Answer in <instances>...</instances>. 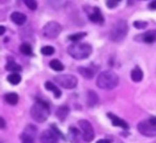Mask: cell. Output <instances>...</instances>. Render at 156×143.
Wrapping results in <instances>:
<instances>
[{"label":"cell","mask_w":156,"mask_h":143,"mask_svg":"<svg viewBox=\"0 0 156 143\" xmlns=\"http://www.w3.org/2000/svg\"><path fill=\"white\" fill-rule=\"evenodd\" d=\"M119 78L115 72L112 70L103 71L97 78V86L103 90L114 89L119 85Z\"/></svg>","instance_id":"obj_1"},{"label":"cell","mask_w":156,"mask_h":143,"mask_svg":"<svg viewBox=\"0 0 156 143\" xmlns=\"http://www.w3.org/2000/svg\"><path fill=\"white\" fill-rule=\"evenodd\" d=\"M122 0H106V5L109 9H114Z\"/></svg>","instance_id":"obj_32"},{"label":"cell","mask_w":156,"mask_h":143,"mask_svg":"<svg viewBox=\"0 0 156 143\" xmlns=\"http://www.w3.org/2000/svg\"><path fill=\"white\" fill-rule=\"evenodd\" d=\"M45 89L48 90V91H51L52 93H54V95H55V97H56V98H59V97L61 96V94H62L59 88H58L56 85L52 84V83H50V82L45 83Z\"/></svg>","instance_id":"obj_18"},{"label":"cell","mask_w":156,"mask_h":143,"mask_svg":"<svg viewBox=\"0 0 156 143\" xmlns=\"http://www.w3.org/2000/svg\"><path fill=\"white\" fill-rule=\"evenodd\" d=\"M138 132L146 137L156 136V117H151L147 120H143L137 125Z\"/></svg>","instance_id":"obj_5"},{"label":"cell","mask_w":156,"mask_h":143,"mask_svg":"<svg viewBox=\"0 0 156 143\" xmlns=\"http://www.w3.org/2000/svg\"><path fill=\"white\" fill-rule=\"evenodd\" d=\"M24 133H26V134H28V135H32L35 137L36 133H37V128H36L34 125H27L24 130Z\"/></svg>","instance_id":"obj_30"},{"label":"cell","mask_w":156,"mask_h":143,"mask_svg":"<svg viewBox=\"0 0 156 143\" xmlns=\"http://www.w3.org/2000/svg\"><path fill=\"white\" fill-rule=\"evenodd\" d=\"M135 40L152 44V43L156 42V30H149V32H145L144 35H138L135 38Z\"/></svg>","instance_id":"obj_10"},{"label":"cell","mask_w":156,"mask_h":143,"mask_svg":"<svg viewBox=\"0 0 156 143\" xmlns=\"http://www.w3.org/2000/svg\"><path fill=\"white\" fill-rule=\"evenodd\" d=\"M89 19H90L91 22H93V23H103L104 22V19H103L102 14H101L100 9L98 8H94V11H93V13L89 16Z\"/></svg>","instance_id":"obj_14"},{"label":"cell","mask_w":156,"mask_h":143,"mask_svg":"<svg viewBox=\"0 0 156 143\" xmlns=\"http://www.w3.org/2000/svg\"><path fill=\"white\" fill-rule=\"evenodd\" d=\"M50 114L49 111V106L47 102L37 99V101L33 104L32 109H30V115L34 120H36L37 122H44L47 118H48Z\"/></svg>","instance_id":"obj_2"},{"label":"cell","mask_w":156,"mask_h":143,"mask_svg":"<svg viewBox=\"0 0 156 143\" xmlns=\"http://www.w3.org/2000/svg\"><path fill=\"white\" fill-rule=\"evenodd\" d=\"M86 36V32H78V34H73V35H70L68 37V39L70 40V41H73L74 43L81 41V40L83 39L84 37Z\"/></svg>","instance_id":"obj_24"},{"label":"cell","mask_w":156,"mask_h":143,"mask_svg":"<svg viewBox=\"0 0 156 143\" xmlns=\"http://www.w3.org/2000/svg\"><path fill=\"white\" fill-rule=\"evenodd\" d=\"M67 52L71 58L76 60L87 59L92 52V47L88 43H73L67 49Z\"/></svg>","instance_id":"obj_3"},{"label":"cell","mask_w":156,"mask_h":143,"mask_svg":"<svg viewBox=\"0 0 156 143\" xmlns=\"http://www.w3.org/2000/svg\"><path fill=\"white\" fill-rule=\"evenodd\" d=\"M143 71L140 67H135L133 70L131 71V78L133 82L135 83H140L141 80H143Z\"/></svg>","instance_id":"obj_17"},{"label":"cell","mask_w":156,"mask_h":143,"mask_svg":"<svg viewBox=\"0 0 156 143\" xmlns=\"http://www.w3.org/2000/svg\"><path fill=\"white\" fill-rule=\"evenodd\" d=\"M55 52V48L52 46H44L41 48V53L44 56H51Z\"/></svg>","instance_id":"obj_27"},{"label":"cell","mask_w":156,"mask_h":143,"mask_svg":"<svg viewBox=\"0 0 156 143\" xmlns=\"http://www.w3.org/2000/svg\"><path fill=\"white\" fill-rule=\"evenodd\" d=\"M4 99H5V101L8 102V104H12V106H15L19 100V96L16 93H8V94H5V96H4Z\"/></svg>","instance_id":"obj_19"},{"label":"cell","mask_w":156,"mask_h":143,"mask_svg":"<svg viewBox=\"0 0 156 143\" xmlns=\"http://www.w3.org/2000/svg\"><path fill=\"white\" fill-rule=\"evenodd\" d=\"M61 30L62 27L59 23L55 22V21H50V22L46 23L44 25V27L42 29V34L46 39H56L60 35Z\"/></svg>","instance_id":"obj_7"},{"label":"cell","mask_w":156,"mask_h":143,"mask_svg":"<svg viewBox=\"0 0 156 143\" xmlns=\"http://www.w3.org/2000/svg\"><path fill=\"white\" fill-rule=\"evenodd\" d=\"M107 116L109 117L110 119H111V122H112V124H113L114 126H119V128H129V125L127 124V122L126 121H124L123 119H121V118H119L117 116H115L114 114H112V113H108L107 114Z\"/></svg>","instance_id":"obj_11"},{"label":"cell","mask_w":156,"mask_h":143,"mask_svg":"<svg viewBox=\"0 0 156 143\" xmlns=\"http://www.w3.org/2000/svg\"><path fill=\"white\" fill-rule=\"evenodd\" d=\"M49 3L51 4L54 8H62L67 3V0H49Z\"/></svg>","instance_id":"obj_26"},{"label":"cell","mask_w":156,"mask_h":143,"mask_svg":"<svg viewBox=\"0 0 156 143\" xmlns=\"http://www.w3.org/2000/svg\"><path fill=\"white\" fill-rule=\"evenodd\" d=\"M128 34V24L125 20H119L110 30V39L114 42H121Z\"/></svg>","instance_id":"obj_4"},{"label":"cell","mask_w":156,"mask_h":143,"mask_svg":"<svg viewBox=\"0 0 156 143\" xmlns=\"http://www.w3.org/2000/svg\"><path fill=\"white\" fill-rule=\"evenodd\" d=\"M8 80L12 85H18L21 82V76L18 73H12L8 76Z\"/></svg>","instance_id":"obj_22"},{"label":"cell","mask_w":156,"mask_h":143,"mask_svg":"<svg viewBox=\"0 0 156 143\" xmlns=\"http://www.w3.org/2000/svg\"><path fill=\"white\" fill-rule=\"evenodd\" d=\"M40 140H41V143H58V141H59L57 135L51 130L44 131L41 134Z\"/></svg>","instance_id":"obj_9"},{"label":"cell","mask_w":156,"mask_h":143,"mask_svg":"<svg viewBox=\"0 0 156 143\" xmlns=\"http://www.w3.org/2000/svg\"><path fill=\"white\" fill-rule=\"evenodd\" d=\"M11 19L15 24L22 25V24H24L26 21V16L22 13H19V12H14L11 15Z\"/></svg>","instance_id":"obj_12"},{"label":"cell","mask_w":156,"mask_h":143,"mask_svg":"<svg viewBox=\"0 0 156 143\" xmlns=\"http://www.w3.org/2000/svg\"><path fill=\"white\" fill-rule=\"evenodd\" d=\"M79 134H80V132H79V130H76V128H69V136H73V138L70 137L69 139H70L73 143H76L74 140H76V138H78Z\"/></svg>","instance_id":"obj_28"},{"label":"cell","mask_w":156,"mask_h":143,"mask_svg":"<svg viewBox=\"0 0 156 143\" xmlns=\"http://www.w3.org/2000/svg\"><path fill=\"white\" fill-rule=\"evenodd\" d=\"M134 27L138 28V29H144V28H146L148 26V23L145 22V21H135V22L133 23Z\"/></svg>","instance_id":"obj_31"},{"label":"cell","mask_w":156,"mask_h":143,"mask_svg":"<svg viewBox=\"0 0 156 143\" xmlns=\"http://www.w3.org/2000/svg\"><path fill=\"white\" fill-rule=\"evenodd\" d=\"M68 114H69V108L67 106L60 107V108L58 109L57 112H56V116L62 121L65 120V118L68 116Z\"/></svg>","instance_id":"obj_16"},{"label":"cell","mask_w":156,"mask_h":143,"mask_svg":"<svg viewBox=\"0 0 156 143\" xmlns=\"http://www.w3.org/2000/svg\"><path fill=\"white\" fill-rule=\"evenodd\" d=\"M97 143H111V141L108 139H101L99 141H97Z\"/></svg>","instance_id":"obj_34"},{"label":"cell","mask_w":156,"mask_h":143,"mask_svg":"<svg viewBox=\"0 0 156 143\" xmlns=\"http://www.w3.org/2000/svg\"><path fill=\"white\" fill-rule=\"evenodd\" d=\"M79 125H80L81 130L83 133V138L85 139L86 142H91L94 138V131L91 125V123L86 119H82L79 121Z\"/></svg>","instance_id":"obj_8"},{"label":"cell","mask_w":156,"mask_h":143,"mask_svg":"<svg viewBox=\"0 0 156 143\" xmlns=\"http://www.w3.org/2000/svg\"><path fill=\"white\" fill-rule=\"evenodd\" d=\"M4 32H5V27L4 26H0V35H3L4 34Z\"/></svg>","instance_id":"obj_36"},{"label":"cell","mask_w":156,"mask_h":143,"mask_svg":"<svg viewBox=\"0 0 156 143\" xmlns=\"http://www.w3.org/2000/svg\"><path fill=\"white\" fill-rule=\"evenodd\" d=\"M20 51L22 52L23 54H25V56H32L33 54L32 47H30V45L26 44V43H23L20 46Z\"/></svg>","instance_id":"obj_23"},{"label":"cell","mask_w":156,"mask_h":143,"mask_svg":"<svg viewBox=\"0 0 156 143\" xmlns=\"http://www.w3.org/2000/svg\"><path fill=\"white\" fill-rule=\"evenodd\" d=\"M79 72H80V74L84 76L85 78L90 80V78H92L95 74V69H91L89 67H80L79 68Z\"/></svg>","instance_id":"obj_13"},{"label":"cell","mask_w":156,"mask_h":143,"mask_svg":"<svg viewBox=\"0 0 156 143\" xmlns=\"http://www.w3.org/2000/svg\"><path fill=\"white\" fill-rule=\"evenodd\" d=\"M21 141H22V143H35V137L26 134V133H23L21 135Z\"/></svg>","instance_id":"obj_25"},{"label":"cell","mask_w":156,"mask_h":143,"mask_svg":"<svg viewBox=\"0 0 156 143\" xmlns=\"http://www.w3.org/2000/svg\"><path fill=\"white\" fill-rule=\"evenodd\" d=\"M23 1H24L25 5L32 11H35L37 9V1L36 0H23Z\"/></svg>","instance_id":"obj_29"},{"label":"cell","mask_w":156,"mask_h":143,"mask_svg":"<svg viewBox=\"0 0 156 143\" xmlns=\"http://www.w3.org/2000/svg\"><path fill=\"white\" fill-rule=\"evenodd\" d=\"M0 121H1V125H0V128H5V121H4V119L1 117V118H0Z\"/></svg>","instance_id":"obj_35"},{"label":"cell","mask_w":156,"mask_h":143,"mask_svg":"<svg viewBox=\"0 0 156 143\" xmlns=\"http://www.w3.org/2000/svg\"><path fill=\"white\" fill-rule=\"evenodd\" d=\"M54 80L59 86L65 88V89H73L78 85V78L71 74H61L55 76Z\"/></svg>","instance_id":"obj_6"},{"label":"cell","mask_w":156,"mask_h":143,"mask_svg":"<svg viewBox=\"0 0 156 143\" xmlns=\"http://www.w3.org/2000/svg\"><path fill=\"white\" fill-rule=\"evenodd\" d=\"M5 69H6V70H9V71H12L13 73H18V72H20V71L22 70L21 66L18 65V64L15 63V62H9V63H8Z\"/></svg>","instance_id":"obj_20"},{"label":"cell","mask_w":156,"mask_h":143,"mask_svg":"<svg viewBox=\"0 0 156 143\" xmlns=\"http://www.w3.org/2000/svg\"><path fill=\"white\" fill-rule=\"evenodd\" d=\"M49 66L51 69H54L55 71H63L64 70V65L59 61V60H52L50 61Z\"/></svg>","instance_id":"obj_21"},{"label":"cell","mask_w":156,"mask_h":143,"mask_svg":"<svg viewBox=\"0 0 156 143\" xmlns=\"http://www.w3.org/2000/svg\"><path fill=\"white\" fill-rule=\"evenodd\" d=\"M99 102V96L94 91H88L87 93V104L89 107H94Z\"/></svg>","instance_id":"obj_15"},{"label":"cell","mask_w":156,"mask_h":143,"mask_svg":"<svg viewBox=\"0 0 156 143\" xmlns=\"http://www.w3.org/2000/svg\"><path fill=\"white\" fill-rule=\"evenodd\" d=\"M148 8L150 9H154V11H156V0H153V1H151L150 3H149Z\"/></svg>","instance_id":"obj_33"}]
</instances>
